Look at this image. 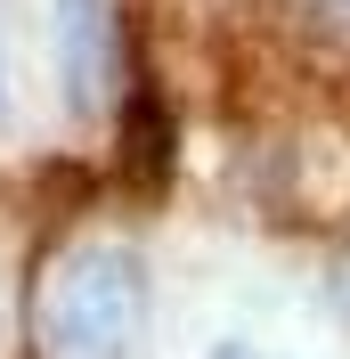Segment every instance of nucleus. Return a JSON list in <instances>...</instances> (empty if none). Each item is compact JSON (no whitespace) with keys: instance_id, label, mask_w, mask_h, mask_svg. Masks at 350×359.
<instances>
[{"instance_id":"1","label":"nucleus","mask_w":350,"mask_h":359,"mask_svg":"<svg viewBox=\"0 0 350 359\" xmlns=\"http://www.w3.org/2000/svg\"><path fill=\"white\" fill-rule=\"evenodd\" d=\"M147 327V269L122 245H74L41 286L49 359H122Z\"/></svg>"},{"instance_id":"2","label":"nucleus","mask_w":350,"mask_h":359,"mask_svg":"<svg viewBox=\"0 0 350 359\" xmlns=\"http://www.w3.org/2000/svg\"><path fill=\"white\" fill-rule=\"evenodd\" d=\"M57 74H66L74 114H106L114 74H122V33L106 0H57Z\"/></svg>"},{"instance_id":"3","label":"nucleus","mask_w":350,"mask_h":359,"mask_svg":"<svg viewBox=\"0 0 350 359\" xmlns=\"http://www.w3.org/2000/svg\"><path fill=\"white\" fill-rule=\"evenodd\" d=\"M172 163V107H163V90L139 82L131 90V123H122V172L139 188H155V172Z\"/></svg>"},{"instance_id":"4","label":"nucleus","mask_w":350,"mask_h":359,"mask_svg":"<svg viewBox=\"0 0 350 359\" xmlns=\"http://www.w3.org/2000/svg\"><path fill=\"white\" fill-rule=\"evenodd\" d=\"M309 8H318V17L334 25V33H350V0H309Z\"/></svg>"},{"instance_id":"5","label":"nucleus","mask_w":350,"mask_h":359,"mask_svg":"<svg viewBox=\"0 0 350 359\" xmlns=\"http://www.w3.org/2000/svg\"><path fill=\"white\" fill-rule=\"evenodd\" d=\"M0 123H8V74H0Z\"/></svg>"},{"instance_id":"6","label":"nucleus","mask_w":350,"mask_h":359,"mask_svg":"<svg viewBox=\"0 0 350 359\" xmlns=\"http://www.w3.org/2000/svg\"><path fill=\"white\" fill-rule=\"evenodd\" d=\"M212 359H244V351H237V343H220V351H212Z\"/></svg>"}]
</instances>
